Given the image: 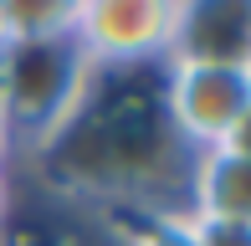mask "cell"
Segmentation results:
<instances>
[{
    "label": "cell",
    "instance_id": "cell-6",
    "mask_svg": "<svg viewBox=\"0 0 251 246\" xmlns=\"http://www.w3.org/2000/svg\"><path fill=\"white\" fill-rule=\"evenodd\" d=\"M185 216L251 226V159L246 154L210 149V154H195V159H190Z\"/></svg>",
    "mask_w": 251,
    "mask_h": 246
},
{
    "label": "cell",
    "instance_id": "cell-10",
    "mask_svg": "<svg viewBox=\"0 0 251 246\" xmlns=\"http://www.w3.org/2000/svg\"><path fill=\"white\" fill-rule=\"evenodd\" d=\"M226 149H231V154H246V159H251V103H246V113L236 118V128H231V139H226Z\"/></svg>",
    "mask_w": 251,
    "mask_h": 246
},
{
    "label": "cell",
    "instance_id": "cell-12",
    "mask_svg": "<svg viewBox=\"0 0 251 246\" xmlns=\"http://www.w3.org/2000/svg\"><path fill=\"white\" fill-rule=\"evenodd\" d=\"M5 47H10V21H5V0H0V57H5Z\"/></svg>",
    "mask_w": 251,
    "mask_h": 246
},
{
    "label": "cell",
    "instance_id": "cell-1",
    "mask_svg": "<svg viewBox=\"0 0 251 246\" xmlns=\"http://www.w3.org/2000/svg\"><path fill=\"white\" fill-rule=\"evenodd\" d=\"M47 159L62 164V174L82 190L87 200H118L133 205L139 216L159 210H185L175 205V190L185 195L190 159L195 154L175 139L164 108H159V72L149 77L144 93L113 87L108 72H93V93L77 108V118L47 144Z\"/></svg>",
    "mask_w": 251,
    "mask_h": 246
},
{
    "label": "cell",
    "instance_id": "cell-13",
    "mask_svg": "<svg viewBox=\"0 0 251 246\" xmlns=\"http://www.w3.org/2000/svg\"><path fill=\"white\" fill-rule=\"evenodd\" d=\"M241 77H246V87H251V47H246V57H241Z\"/></svg>",
    "mask_w": 251,
    "mask_h": 246
},
{
    "label": "cell",
    "instance_id": "cell-4",
    "mask_svg": "<svg viewBox=\"0 0 251 246\" xmlns=\"http://www.w3.org/2000/svg\"><path fill=\"white\" fill-rule=\"evenodd\" d=\"M246 103H251V87H246L241 67H221V62H164L159 67V108H164L175 139L190 154L226 149Z\"/></svg>",
    "mask_w": 251,
    "mask_h": 246
},
{
    "label": "cell",
    "instance_id": "cell-8",
    "mask_svg": "<svg viewBox=\"0 0 251 246\" xmlns=\"http://www.w3.org/2000/svg\"><path fill=\"white\" fill-rule=\"evenodd\" d=\"M118 246H195L185 210H159V216H139L128 226V236Z\"/></svg>",
    "mask_w": 251,
    "mask_h": 246
},
{
    "label": "cell",
    "instance_id": "cell-14",
    "mask_svg": "<svg viewBox=\"0 0 251 246\" xmlns=\"http://www.w3.org/2000/svg\"><path fill=\"white\" fill-rule=\"evenodd\" d=\"M10 159V139H5V128H0V164Z\"/></svg>",
    "mask_w": 251,
    "mask_h": 246
},
{
    "label": "cell",
    "instance_id": "cell-2",
    "mask_svg": "<svg viewBox=\"0 0 251 246\" xmlns=\"http://www.w3.org/2000/svg\"><path fill=\"white\" fill-rule=\"evenodd\" d=\"M93 93V67L72 36L10 41L0 57V128L16 149H47Z\"/></svg>",
    "mask_w": 251,
    "mask_h": 246
},
{
    "label": "cell",
    "instance_id": "cell-5",
    "mask_svg": "<svg viewBox=\"0 0 251 246\" xmlns=\"http://www.w3.org/2000/svg\"><path fill=\"white\" fill-rule=\"evenodd\" d=\"M251 47V5H195L179 0V26H175V47L169 62H221V67H241Z\"/></svg>",
    "mask_w": 251,
    "mask_h": 246
},
{
    "label": "cell",
    "instance_id": "cell-11",
    "mask_svg": "<svg viewBox=\"0 0 251 246\" xmlns=\"http://www.w3.org/2000/svg\"><path fill=\"white\" fill-rule=\"evenodd\" d=\"M5 221H10V174L0 164V231H5Z\"/></svg>",
    "mask_w": 251,
    "mask_h": 246
},
{
    "label": "cell",
    "instance_id": "cell-7",
    "mask_svg": "<svg viewBox=\"0 0 251 246\" xmlns=\"http://www.w3.org/2000/svg\"><path fill=\"white\" fill-rule=\"evenodd\" d=\"M72 5H77V0H5L10 41H51V36H72Z\"/></svg>",
    "mask_w": 251,
    "mask_h": 246
},
{
    "label": "cell",
    "instance_id": "cell-9",
    "mask_svg": "<svg viewBox=\"0 0 251 246\" xmlns=\"http://www.w3.org/2000/svg\"><path fill=\"white\" fill-rule=\"evenodd\" d=\"M190 236H195V246H251V226H236V221H205V216H190Z\"/></svg>",
    "mask_w": 251,
    "mask_h": 246
},
{
    "label": "cell",
    "instance_id": "cell-3",
    "mask_svg": "<svg viewBox=\"0 0 251 246\" xmlns=\"http://www.w3.org/2000/svg\"><path fill=\"white\" fill-rule=\"evenodd\" d=\"M179 26V0H77L72 41L93 72H159Z\"/></svg>",
    "mask_w": 251,
    "mask_h": 246
}]
</instances>
